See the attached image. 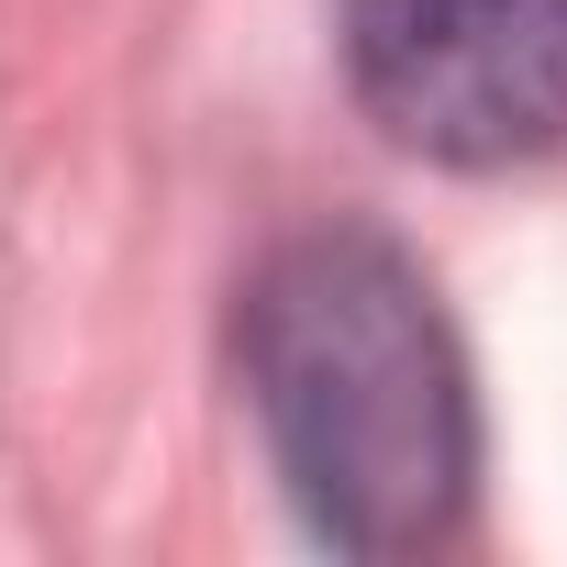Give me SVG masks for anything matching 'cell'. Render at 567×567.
Here are the masks:
<instances>
[{"label":"cell","mask_w":567,"mask_h":567,"mask_svg":"<svg viewBox=\"0 0 567 567\" xmlns=\"http://www.w3.org/2000/svg\"><path fill=\"white\" fill-rule=\"evenodd\" d=\"M234 357L278 489L334 556H423L467 523L478 478L467 357L390 234L334 223L278 245L245 290Z\"/></svg>","instance_id":"obj_1"},{"label":"cell","mask_w":567,"mask_h":567,"mask_svg":"<svg viewBox=\"0 0 567 567\" xmlns=\"http://www.w3.org/2000/svg\"><path fill=\"white\" fill-rule=\"evenodd\" d=\"M357 112L434 167L567 145V0H346Z\"/></svg>","instance_id":"obj_2"}]
</instances>
